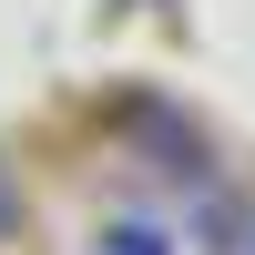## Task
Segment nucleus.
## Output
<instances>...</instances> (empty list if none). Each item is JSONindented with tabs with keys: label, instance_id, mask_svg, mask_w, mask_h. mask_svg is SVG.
Returning a JSON list of instances; mask_svg holds the SVG:
<instances>
[{
	"label": "nucleus",
	"instance_id": "f257e3e1",
	"mask_svg": "<svg viewBox=\"0 0 255 255\" xmlns=\"http://www.w3.org/2000/svg\"><path fill=\"white\" fill-rule=\"evenodd\" d=\"M133 153H143V174H153V184H184V194L215 184V143H204L184 113H163V102H143V113H133Z\"/></svg>",
	"mask_w": 255,
	"mask_h": 255
},
{
	"label": "nucleus",
	"instance_id": "f03ea898",
	"mask_svg": "<svg viewBox=\"0 0 255 255\" xmlns=\"http://www.w3.org/2000/svg\"><path fill=\"white\" fill-rule=\"evenodd\" d=\"M92 255H184V235L163 215H102L92 225Z\"/></svg>",
	"mask_w": 255,
	"mask_h": 255
},
{
	"label": "nucleus",
	"instance_id": "7ed1b4c3",
	"mask_svg": "<svg viewBox=\"0 0 255 255\" xmlns=\"http://www.w3.org/2000/svg\"><path fill=\"white\" fill-rule=\"evenodd\" d=\"M245 225H255V215H245L235 194H215V184H204V194H194V235H204L194 255H235V245H245Z\"/></svg>",
	"mask_w": 255,
	"mask_h": 255
},
{
	"label": "nucleus",
	"instance_id": "20e7f679",
	"mask_svg": "<svg viewBox=\"0 0 255 255\" xmlns=\"http://www.w3.org/2000/svg\"><path fill=\"white\" fill-rule=\"evenodd\" d=\"M20 225H31V184H20V163L0 153V245H20Z\"/></svg>",
	"mask_w": 255,
	"mask_h": 255
},
{
	"label": "nucleus",
	"instance_id": "39448f33",
	"mask_svg": "<svg viewBox=\"0 0 255 255\" xmlns=\"http://www.w3.org/2000/svg\"><path fill=\"white\" fill-rule=\"evenodd\" d=\"M235 255H255V225H245V245H235Z\"/></svg>",
	"mask_w": 255,
	"mask_h": 255
}]
</instances>
